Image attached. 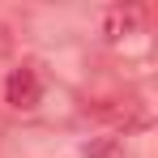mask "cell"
<instances>
[{"mask_svg": "<svg viewBox=\"0 0 158 158\" xmlns=\"http://www.w3.org/2000/svg\"><path fill=\"white\" fill-rule=\"evenodd\" d=\"M4 98H9V107H17V111L39 107V98H43V81H39V73H34V69H13L9 81H4Z\"/></svg>", "mask_w": 158, "mask_h": 158, "instance_id": "6da1fadb", "label": "cell"}, {"mask_svg": "<svg viewBox=\"0 0 158 158\" xmlns=\"http://www.w3.org/2000/svg\"><path fill=\"white\" fill-rule=\"evenodd\" d=\"M98 115H103V120H111V124H120L124 132L145 124V107L137 103V98H120V103H111V107H98Z\"/></svg>", "mask_w": 158, "mask_h": 158, "instance_id": "7a4b0ae2", "label": "cell"}, {"mask_svg": "<svg viewBox=\"0 0 158 158\" xmlns=\"http://www.w3.org/2000/svg\"><path fill=\"white\" fill-rule=\"evenodd\" d=\"M137 30V9H107L103 13V34L107 39H124Z\"/></svg>", "mask_w": 158, "mask_h": 158, "instance_id": "3957f363", "label": "cell"}, {"mask_svg": "<svg viewBox=\"0 0 158 158\" xmlns=\"http://www.w3.org/2000/svg\"><path fill=\"white\" fill-rule=\"evenodd\" d=\"M85 158H124V141L120 137H98L85 145Z\"/></svg>", "mask_w": 158, "mask_h": 158, "instance_id": "277c9868", "label": "cell"}, {"mask_svg": "<svg viewBox=\"0 0 158 158\" xmlns=\"http://www.w3.org/2000/svg\"><path fill=\"white\" fill-rule=\"evenodd\" d=\"M4 47H9V30L0 26V52H4Z\"/></svg>", "mask_w": 158, "mask_h": 158, "instance_id": "5b68a950", "label": "cell"}]
</instances>
